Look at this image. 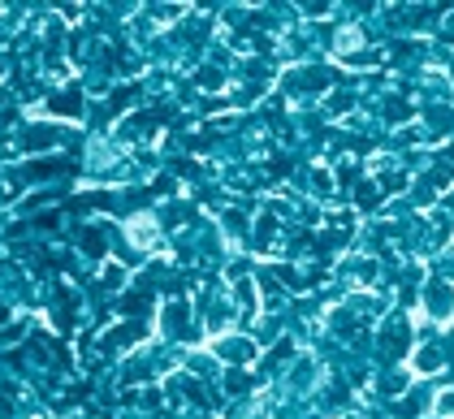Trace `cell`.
Listing matches in <instances>:
<instances>
[{
	"instance_id": "obj_1",
	"label": "cell",
	"mask_w": 454,
	"mask_h": 419,
	"mask_svg": "<svg viewBox=\"0 0 454 419\" xmlns=\"http://www.w3.org/2000/svg\"><path fill=\"white\" fill-rule=\"evenodd\" d=\"M130 238H135L139 246H156V243H160V234H156L152 216H135V221H130Z\"/></svg>"
}]
</instances>
